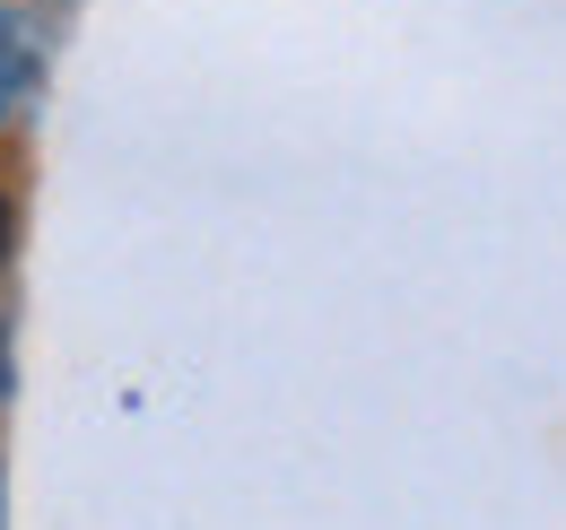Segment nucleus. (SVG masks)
I'll return each instance as SVG.
<instances>
[{
  "mask_svg": "<svg viewBox=\"0 0 566 530\" xmlns=\"http://www.w3.org/2000/svg\"><path fill=\"white\" fill-rule=\"evenodd\" d=\"M9 244H18V200L0 192V269H9Z\"/></svg>",
  "mask_w": 566,
  "mask_h": 530,
  "instance_id": "obj_2",
  "label": "nucleus"
},
{
  "mask_svg": "<svg viewBox=\"0 0 566 530\" xmlns=\"http://www.w3.org/2000/svg\"><path fill=\"white\" fill-rule=\"evenodd\" d=\"M0 400H9V331H0Z\"/></svg>",
  "mask_w": 566,
  "mask_h": 530,
  "instance_id": "obj_3",
  "label": "nucleus"
},
{
  "mask_svg": "<svg viewBox=\"0 0 566 530\" xmlns=\"http://www.w3.org/2000/svg\"><path fill=\"white\" fill-rule=\"evenodd\" d=\"M27 87H35V44H27L18 18H0V114H9Z\"/></svg>",
  "mask_w": 566,
  "mask_h": 530,
  "instance_id": "obj_1",
  "label": "nucleus"
}]
</instances>
